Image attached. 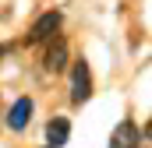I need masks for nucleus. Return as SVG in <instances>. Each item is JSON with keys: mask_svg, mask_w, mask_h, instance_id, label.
Listing matches in <instances>:
<instances>
[{"mask_svg": "<svg viewBox=\"0 0 152 148\" xmlns=\"http://www.w3.org/2000/svg\"><path fill=\"white\" fill-rule=\"evenodd\" d=\"M92 99V71H88V64L85 60H78L75 67H71V102H88Z\"/></svg>", "mask_w": 152, "mask_h": 148, "instance_id": "nucleus-1", "label": "nucleus"}, {"mask_svg": "<svg viewBox=\"0 0 152 148\" xmlns=\"http://www.w3.org/2000/svg\"><path fill=\"white\" fill-rule=\"evenodd\" d=\"M138 145H145V134L138 131V123L120 120L113 127V134H110V148H138Z\"/></svg>", "mask_w": 152, "mask_h": 148, "instance_id": "nucleus-2", "label": "nucleus"}, {"mask_svg": "<svg viewBox=\"0 0 152 148\" xmlns=\"http://www.w3.org/2000/svg\"><path fill=\"white\" fill-rule=\"evenodd\" d=\"M60 21H64V14H60V11H46L36 25L28 28V42H32V46H39V42H50V39H53V32L60 28Z\"/></svg>", "mask_w": 152, "mask_h": 148, "instance_id": "nucleus-3", "label": "nucleus"}, {"mask_svg": "<svg viewBox=\"0 0 152 148\" xmlns=\"http://www.w3.org/2000/svg\"><path fill=\"white\" fill-rule=\"evenodd\" d=\"M32 110H36V102H32L28 95L14 99V106L7 110V127H11V131H25L28 120H32Z\"/></svg>", "mask_w": 152, "mask_h": 148, "instance_id": "nucleus-4", "label": "nucleus"}, {"mask_svg": "<svg viewBox=\"0 0 152 148\" xmlns=\"http://www.w3.org/2000/svg\"><path fill=\"white\" fill-rule=\"evenodd\" d=\"M67 138H71V120L67 116H53L46 123V145L60 148V145H67Z\"/></svg>", "mask_w": 152, "mask_h": 148, "instance_id": "nucleus-5", "label": "nucleus"}, {"mask_svg": "<svg viewBox=\"0 0 152 148\" xmlns=\"http://www.w3.org/2000/svg\"><path fill=\"white\" fill-rule=\"evenodd\" d=\"M46 71H53V74H60L64 67H67V42L64 39H57V42H50V49H46Z\"/></svg>", "mask_w": 152, "mask_h": 148, "instance_id": "nucleus-6", "label": "nucleus"}, {"mask_svg": "<svg viewBox=\"0 0 152 148\" xmlns=\"http://www.w3.org/2000/svg\"><path fill=\"white\" fill-rule=\"evenodd\" d=\"M138 148H145V145H138Z\"/></svg>", "mask_w": 152, "mask_h": 148, "instance_id": "nucleus-7", "label": "nucleus"}, {"mask_svg": "<svg viewBox=\"0 0 152 148\" xmlns=\"http://www.w3.org/2000/svg\"><path fill=\"white\" fill-rule=\"evenodd\" d=\"M46 148H50V145H46Z\"/></svg>", "mask_w": 152, "mask_h": 148, "instance_id": "nucleus-8", "label": "nucleus"}]
</instances>
